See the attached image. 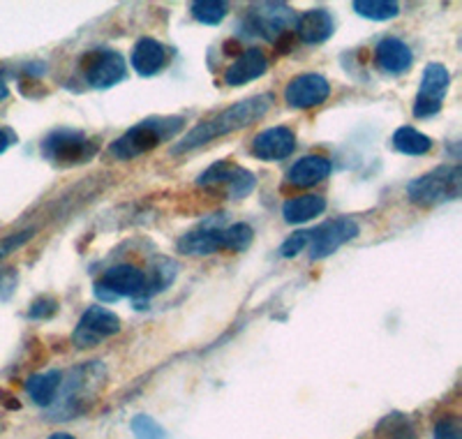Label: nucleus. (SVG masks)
Here are the masks:
<instances>
[{"mask_svg":"<svg viewBox=\"0 0 462 439\" xmlns=\"http://www.w3.org/2000/svg\"><path fill=\"white\" fill-rule=\"evenodd\" d=\"M271 102H273L271 95H254V98H245L241 99V102H236V105L226 107L220 114L210 116V118L201 121L199 126L192 127V130L171 148V153L173 155L189 153L195 151V148L206 146V144L216 142L220 136L245 130V127H250L253 123L262 121L263 116L268 114V109H271Z\"/></svg>","mask_w":462,"mask_h":439,"instance_id":"obj_1","label":"nucleus"},{"mask_svg":"<svg viewBox=\"0 0 462 439\" xmlns=\"http://www.w3.org/2000/svg\"><path fill=\"white\" fill-rule=\"evenodd\" d=\"M183 130V118L169 116V118H146L121 135L109 146V155L116 160H134L143 153L158 148L160 144L176 136Z\"/></svg>","mask_w":462,"mask_h":439,"instance_id":"obj_2","label":"nucleus"},{"mask_svg":"<svg viewBox=\"0 0 462 439\" xmlns=\"http://www.w3.org/2000/svg\"><path fill=\"white\" fill-rule=\"evenodd\" d=\"M462 188V169L457 164H444L432 172L423 173V176L414 178L407 185V197L411 204L430 209V206H439L444 201H453L460 197Z\"/></svg>","mask_w":462,"mask_h":439,"instance_id":"obj_3","label":"nucleus"},{"mask_svg":"<svg viewBox=\"0 0 462 439\" xmlns=\"http://www.w3.org/2000/svg\"><path fill=\"white\" fill-rule=\"evenodd\" d=\"M97 153L95 139H88L84 132L77 130H56L42 142V155L56 164H79L88 163Z\"/></svg>","mask_w":462,"mask_h":439,"instance_id":"obj_4","label":"nucleus"},{"mask_svg":"<svg viewBox=\"0 0 462 439\" xmlns=\"http://www.w3.org/2000/svg\"><path fill=\"white\" fill-rule=\"evenodd\" d=\"M116 333H121V319H118V314L106 308H100V305H90L81 314L79 324L74 329L72 342L79 350H90V347H97Z\"/></svg>","mask_w":462,"mask_h":439,"instance_id":"obj_5","label":"nucleus"},{"mask_svg":"<svg viewBox=\"0 0 462 439\" xmlns=\"http://www.w3.org/2000/svg\"><path fill=\"white\" fill-rule=\"evenodd\" d=\"M81 72L93 89H111L127 74L125 58L114 49H95L81 61Z\"/></svg>","mask_w":462,"mask_h":439,"instance_id":"obj_6","label":"nucleus"},{"mask_svg":"<svg viewBox=\"0 0 462 439\" xmlns=\"http://www.w3.org/2000/svg\"><path fill=\"white\" fill-rule=\"evenodd\" d=\"M448 86H451V74H448L447 65L430 63L423 70L420 77V89L414 102V116L416 118H430L441 109V102L447 98Z\"/></svg>","mask_w":462,"mask_h":439,"instance_id":"obj_7","label":"nucleus"},{"mask_svg":"<svg viewBox=\"0 0 462 439\" xmlns=\"http://www.w3.org/2000/svg\"><path fill=\"white\" fill-rule=\"evenodd\" d=\"M361 234L358 229V222L352 218H336L328 220L324 225L317 227L315 231H310V259H326L331 257L333 252L340 250L345 243L354 241L356 236Z\"/></svg>","mask_w":462,"mask_h":439,"instance_id":"obj_8","label":"nucleus"},{"mask_svg":"<svg viewBox=\"0 0 462 439\" xmlns=\"http://www.w3.org/2000/svg\"><path fill=\"white\" fill-rule=\"evenodd\" d=\"M331 95V84L321 74H299L284 89V102L294 109H312L324 105Z\"/></svg>","mask_w":462,"mask_h":439,"instance_id":"obj_9","label":"nucleus"},{"mask_svg":"<svg viewBox=\"0 0 462 439\" xmlns=\"http://www.w3.org/2000/svg\"><path fill=\"white\" fill-rule=\"evenodd\" d=\"M250 22H253V31H257L266 40H275L296 26V14L284 3H262L253 7Z\"/></svg>","mask_w":462,"mask_h":439,"instance_id":"obj_10","label":"nucleus"},{"mask_svg":"<svg viewBox=\"0 0 462 439\" xmlns=\"http://www.w3.org/2000/svg\"><path fill=\"white\" fill-rule=\"evenodd\" d=\"M296 151V136L289 127H268V130L259 132L253 142L254 157L263 160V163H280L287 160L291 153Z\"/></svg>","mask_w":462,"mask_h":439,"instance_id":"obj_11","label":"nucleus"},{"mask_svg":"<svg viewBox=\"0 0 462 439\" xmlns=\"http://www.w3.org/2000/svg\"><path fill=\"white\" fill-rule=\"evenodd\" d=\"M100 283L118 301L125 296L143 298V292H146V273L139 271L137 266H130V264H118V266H111L109 271H105V276L100 277Z\"/></svg>","mask_w":462,"mask_h":439,"instance_id":"obj_12","label":"nucleus"},{"mask_svg":"<svg viewBox=\"0 0 462 439\" xmlns=\"http://www.w3.org/2000/svg\"><path fill=\"white\" fill-rule=\"evenodd\" d=\"M266 70L268 61L266 56H263L262 49H245V51L226 68L225 84L234 86V89H236V86H245L250 84V81H254V79L263 77Z\"/></svg>","mask_w":462,"mask_h":439,"instance_id":"obj_13","label":"nucleus"},{"mask_svg":"<svg viewBox=\"0 0 462 439\" xmlns=\"http://www.w3.org/2000/svg\"><path fill=\"white\" fill-rule=\"evenodd\" d=\"M377 65L389 74H404L414 63V53L398 37H383L374 49Z\"/></svg>","mask_w":462,"mask_h":439,"instance_id":"obj_14","label":"nucleus"},{"mask_svg":"<svg viewBox=\"0 0 462 439\" xmlns=\"http://www.w3.org/2000/svg\"><path fill=\"white\" fill-rule=\"evenodd\" d=\"M331 173V160L324 155H305L296 160L287 172V181L296 188H312Z\"/></svg>","mask_w":462,"mask_h":439,"instance_id":"obj_15","label":"nucleus"},{"mask_svg":"<svg viewBox=\"0 0 462 439\" xmlns=\"http://www.w3.org/2000/svg\"><path fill=\"white\" fill-rule=\"evenodd\" d=\"M167 63V49L152 40V37H142L137 44H134V51H132V68L134 72L142 74V77H152L158 74L160 70Z\"/></svg>","mask_w":462,"mask_h":439,"instance_id":"obj_16","label":"nucleus"},{"mask_svg":"<svg viewBox=\"0 0 462 439\" xmlns=\"http://www.w3.org/2000/svg\"><path fill=\"white\" fill-rule=\"evenodd\" d=\"M336 31V23H333V16L326 10H310L305 12L296 22V33H299V40L305 44H321L326 42L328 37Z\"/></svg>","mask_w":462,"mask_h":439,"instance_id":"obj_17","label":"nucleus"},{"mask_svg":"<svg viewBox=\"0 0 462 439\" xmlns=\"http://www.w3.org/2000/svg\"><path fill=\"white\" fill-rule=\"evenodd\" d=\"M60 382H63V372H37L26 379V393L37 407H51L60 391Z\"/></svg>","mask_w":462,"mask_h":439,"instance_id":"obj_18","label":"nucleus"},{"mask_svg":"<svg viewBox=\"0 0 462 439\" xmlns=\"http://www.w3.org/2000/svg\"><path fill=\"white\" fill-rule=\"evenodd\" d=\"M326 210V199L321 194H300V197L289 199L282 206L284 222L289 225H303L308 220L317 218Z\"/></svg>","mask_w":462,"mask_h":439,"instance_id":"obj_19","label":"nucleus"},{"mask_svg":"<svg viewBox=\"0 0 462 439\" xmlns=\"http://www.w3.org/2000/svg\"><path fill=\"white\" fill-rule=\"evenodd\" d=\"M179 252L189 257H206L222 250V229H199L180 236L176 243Z\"/></svg>","mask_w":462,"mask_h":439,"instance_id":"obj_20","label":"nucleus"},{"mask_svg":"<svg viewBox=\"0 0 462 439\" xmlns=\"http://www.w3.org/2000/svg\"><path fill=\"white\" fill-rule=\"evenodd\" d=\"M393 148L402 155H426L432 148V139L414 127H398L393 135Z\"/></svg>","mask_w":462,"mask_h":439,"instance_id":"obj_21","label":"nucleus"},{"mask_svg":"<svg viewBox=\"0 0 462 439\" xmlns=\"http://www.w3.org/2000/svg\"><path fill=\"white\" fill-rule=\"evenodd\" d=\"M354 12L370 22H389L400 14V5L393 0H354Z\"/></svg>","mask_w":462,"mask_h":439,"instance_id":"obj_22","label":"nucleus"},{"mask_svg":"<svg viewBox=\"0 0 462 439\" xmlns=\"http://www.w3.org/2000/svg\"><path fill=\"white\" fill-rule=\"evenodd\" d=\"M176 271H179V266H176L171 259H158V262L151 266V273L146 276V292H143V298H148V296H152V294H158V292H162V289H167L169 285L173 283Z\"/></svg>","mask_w":462,"mask_h":439,"instance_id":"obj_23","label":"nucleus"},{"mask_svg":"<svg viewBox=\"0 0 462 439\" xmlns=\"http://www.w3.org/2000/svg\"><path fill=\"white\" fill-rule=\"evenodd\" d=\"M253 238H254L253 227L245 225V222H236V225L222 229V250L243 252L250 248Z\"/></svg>","mask_w":462,"mask_h":439,"instance_id":"obj_24","label":"nucleus"},{"mask_svg":"<svg viewBox=\"0 0 462 439\" xmlns=\"http://www.w3.org/2000/svg\"><path fill=\"white\" fill-rule=\"evenodd\" d=\"M229 12V5L222 0H197L192 3V16L206 26H217Z\"/></svg>","mask_w":462,"mask_h":439,"instance_id":"obj_25","label":"nucleus"},{"mask_svg":"<svg viewBox=\"0 0 462 439\" xmlns=\"http://www.w3.org/2000/svg\"><path fill=\"white\" fill-rule=\"evenodd\" d=\"M130 428L134 439H167V433H164L162 425L155 418L146 416V414H139V416L132 418Z\"/></svg>","mask_w":462,"mask_h":439,"instance_id":"obj_26","label":"nucleus"},{"mask_svg":"<svg viewBox=\"0 0 462 439\" xmlns=\"http://www.w3.org/2000/svg\"><path fill=\"white\" fill-rule=\"evenodd\" d=\"M308 246H310V231H296V234L289 236L287 241L280 246V255H282L284 259H291V257L303 252Z\"/></svg>","mask_w":462,"mask_h":439,"instance_id":"obj_27","label":"nucleus"},{"mask_svg":"<svg viewBox=\"0 0 462 439\" xmlns=\"http://www.w3.org/2000/svg\"><path fill=\"white\" fill-rule=\"evenodd\" d=\"M32 236H35V229L16 231V234H10V236H5V238H0V259H5L7 255H12V252H16L19 248L26 246Z\"/></svg>","mask_w":462,"mask_h":439,"instance_id":"obj_28","label":"nucleus"},{"mask_svg":"<svg viewBox=\"0 0 462 439\" xmlns=\"http://www.w3.org/2000/svg\"><path fill=\"white\" fill-rule=\"evenodd\" d=\"M435 439H462L460 421L456 416H444L435 424Z\"/></svg>","mask_w":462,"mask_h":439,"instance_id":"obj_29","label":"nucleus"},{"mask_svg":"<svg viewBox=\"0 0 462 439\" xmlns=\"http://www.w3.org/2000/svg\"><path fill=\"white\" fill-rule=\"evenodd\" d=\"M56 313H58L56 298L42 296V298H37L35 304L31 305V310H28V317H31V319H49V317H53Z\"/></svg>","mask_w":462,"mask_h":439,"instance_id":"obj_30","label":"nucleus"},{"mask_svg":"<svg viewBox=\"0 0 462 439\" xmlns=\"http://www.w3.org/2000/svg\"><path fill=\"white\" fill-rule=\"evenodd\" d=\"M14 144V135L10 130H0V155Z\"/></svg>","mask_w":462,"mask_h":439,"instance_id":"obj_31","label":"nucleus"},{"mask_svg":"<svg viewBox=\"0 0 462 439\" xmlns=\"http://www.w3.org/2000/svg\"><path fill=\"white\" fill-rule=\"evenodd\" d=\"M7 95H10V89H7L5 81L0 79V102H3V99H7Z\"/></svg>","mask_w":462,"mask_h":439,"instance_id":"obj_32","label":"nucleus"},{"mask_svg":"<svg viewBox=\"0 0 462 439\" xmlns=\"http://www.w3.org/2000/svg\"><path fill=\"white\" fill-rule=\"evenodd\" d=\"M49 439H74V437L68 433H53V434H49Z\"/></svg>","mask_w":462,"mask_h":439,"instance_id":"obj_33","label":"nucleus"},{"mask_svg":"<svg viewBox=\"0 0 462 439\" xmlns=\"http://www.w3.org/2000/svg\"><path fill=\"white\" fill-rule=\"evenodd\" d=\"M0 396H3V391H0Z\"/></svg>","mask_w":462,"mask_h":439,"instance_id":"obj_34","label":"nucleus"}]
</instances>
